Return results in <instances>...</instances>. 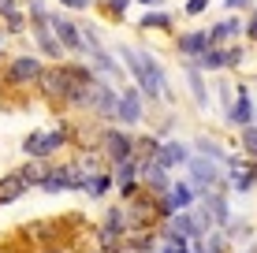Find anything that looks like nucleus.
Returning a JSON list of instances; mask_svg holds the SVG:
<instances>
[{"mask_svg": "<svg viewBox=\"0 0 257 253\" xmlns=\"http://www.w3.org/2000/svg\"><path fill=\"white\" fill-rule=\"evenodd\" d=\"M49 30H52V38L60 41V49H67V52H82V30H78L71 19H64V15H49Z\"/></svg>", "mask_w": 257, "mask_h": 253, "instance_id": "4", "label": "nucleus"}, {"mask_svg": "<svg viewBox=\"0 0 257 253\" xmlns=\"http://www.w3.org/2000/svg\"><path fill=\"white\" fill-rule=\"evenodd\" d=\"M187 82H190V93L194 101H198V108H209V90H205V78H201V71L194 64H187Z\"/></svg>", "mask_w": 257, "mask_h": 253, "instance_id": "18", "label": "nucleus"}, {"mask_svg": "<svg viewBox=\"0 0 257 253\" xmlns=\"http://www.w3.org/2000/svg\"><path fill=\"white\" fill-rule=\"evenodd\" d=\"M0 15H4V19H8V30H12V34H19L23 30V12H19V8H15V0H0Z\"/></svg>", "mask_w": 257, "mask_h": 253, "instance_id": "20", "label": "nucleus"}, {"mask_svg": "<svg viewBox=\"0 0 257 253\" xmlns=\"http://www.w3.org/2000/svg\"><path fill=\"white\" fill-rule=\"evenodd\" d=\"M104 149H108L112 164H119V160H127V156H135V138L123 134V130H108V134H104Z\"/></svg>", "mask_w": 257, "mask_h": 253, "instance_id": "8", "label": "nucleus"}, {"mask_svg": "<svg viewBox=\"0 0 257 253\" xmlns=\"http://www.w3.org/2000/svg\"><path fill=\"white\" fill-rule=\"evenodd\" d=\"M34 38H38V45H41V52H45V56H52V60L64 56L60 41L52 38V30H49V15H45V19H34Z\"/></svg>", "mask_w": 257, "mask_h": 253, "instance_id": "12", "label": "nucleus"}, {"mask_svg": "<svg viewBox=\"0 0 257 253\" xmlns=\"http://www.w3.org/2000/svg\"><path fill=\"white\" fill-rule=\"evenodd\" d=\"M108 175H101V171H97V175H90V179H86L82 182V190H86V194H90V197H101L104 194V190H108Z\"/></svg>", "mask_w": 257, "mask_h": 253, "instance_id": "22", "label": "nucleus"}, {"mask_svg": "<svg viewBox=\"0 0 257 253\" xmlns=\"http://www.w3.org/2000/svg\"><path fill=\"white\" fill-rule=\"evenodd\" d=\"M220 182H224V175H220V168H216L212 160H205V156H201V160H190V190H194L198 197L212 194Z\"/></svg>", "mask_w": 257, "mask_h": 253, "instance_id": "3", "label": "nucleus"}, {"mask_svg": "<svg viewBox=\"0 0 257 253\" xmlns=\"http://www.w3.org/2000/svg\"><path fill=\"white\" fill-rule=\"evenodd\" d=\"M23 194H26V186H23L19 171H15V175H4V179H0V205H12V201H19Z\"/></svg>", "mask_w": 257, "mask_h": 253, "instance_id": "17", "label": "nucleus"}, {"mask_svg": "<svg viewBox=\"0 0 257 253\" xmlns=\"http://www.w3.org/2000/svg\"><path fill=\"white\" fill-rule=\"evenodd\" d=\"M142 4H146V8H149V4H157V0H142Z\"/></svg>", "mask_w": 257, "mask_h": 253, "instance_id": "31", "label": "nucleus"}, {"mask_svg": "<svg viewBox=\"0 0 257 253\" xmlns=\"http://www.w3.org/2000/svg\"><path fill=\"white\" fill-rule=\"evenodd\" d=\"M227 168H231V182L238 190H250L253 186V164H246V160H235V156H227Z\"/></svg>", "mask_w": 257, "mask_h": 253, "instance_id": "16", "label": "nucleus"}, {"mask_svg": "<svg viewBox=\"0 0 257 253\" xmlns=\"http://www.w3.org/2000/svg\"><path fill=\"white\" fill-rule=\"evenodd\" d=\"M157 253H164V249H157Z\"/></svg>", "mask_w": 257, "mask_h": 253, "instance_id": "33", "label": "nucleus"}, {"mask_svg": "<svg viewBox=\"0 0 257 253\" xmlns=\"http://www.w3.org/2000/svg\"><path fill=\"white\" fill-rule=\"evenodd\" d=\"M198 153L205 156V160H212V164H224L227 160V153L220 149L216 142H209V138H198Z\"/></svg>", "mask_w": 257, "mask_h": 253, "instance_id": "21", "label": "nucleus"}, {"mask_svg": "<svg viewBox=\"0 0 257 253\" xmlns=\"http://www.w3.org/2000/svg\"><path fill=\"white\" fill-rule=\"evenodd\" d=\"M64 8H75V12H82V8H90V0H60Z\"/></svg>", "mask_w": 257, "mask_h": 253, "instance_id": "27", "label": "nucleus"}, {"mask_svg": "<svg viewBox=\"0 0 257 253\" xmlns=\"http://www.w3.org/2000/svg\"><path fill=\"white\" fill-rule=\"evenodd\" d=\"M64 142H67V130L60 127V130H52V134H30L23 142V149L30 153V156H49V153H56Z\"/></svg>", "mask_w": 257, "mask_h": 253, "instance_id": "5", "label": "nucleus"}, {"mask_svg": "<svg viewBox=\"0 0 257 253\" xmlns=\"http://www.w3.org/2000/svg\"><path fill=\"white\" fill-rule=\"evenodd\" d=\"M209 8V0H187V15H201Z\"/></svg>", "mask_w": 257, "mask_h": 253, "instance_id": "26", "label": "nucleus"}, {"mask_svg": "<svg viewBox=\"0 0 257 253\" xmlns=\"http://www.w3.org/2000/svg\"><path fill=\"white\" fill-rule=\"evenodd\" d=\"M0 52H4V38H0Z\"/></svg>", "mask_w": 257, "mask_h": 253, "instance_id": "32", "label": "nucleus"}, {"mask_svg": "<svg viewBox=\"0 0 257 253\" xmlns=\"http://www.w3.org/2000/svg\"><path fill=\"white\" fill-rule=\"evenodd\" d=\"M246 34H250V38H257V15L250 19V26H246Z\"/></svg>", "mask_w": 257, "mask_h": 253, "instance_id": "29", "label": "nucleus"}, {"mask_svg": "<svg viewBox=\"0 0 257 253\" xmlns=\"http://www.w3.org/2000/svg\"><path fill=\"white\" fill-rule=\"evenodd\" d=\"M108 4H112V8H116V12L123 15V12H127V4H131V0H108Z\"/></svg>", "mask_w": 257, "mask_h": 253, "instance_id": "28", "label": "nucleus"}, {"mask_svg": "<svg viewBox=\"0 0 257 253\" xmlns=\"http://www.w3.org/2000/svg\"><path fill=\"white\" fill-rule=\"evenodd\" d=\"M194 205V190L190 182H175V186H168V197H164V212H190Z\"/></svg>", "mask_w": 257, "mask_h": 253, "instance_id": "9", "label": "nucleus"}, {"mask_svg": "<svg viewBox=\"0 0 257 253\" xmlns=\"http://www.w3.org/2000/svg\"><path fill=\"white\" fill-rule=\"evenodd\" d=\"M175 49H179L187 60H198L201 52L209 49V38H205V30H190V34H183V38H179V45H175Z\"/></svg>", "mask_w": 257, "mask_h": 253, "instance_id": "14", "label": "nucleus"}, {"mask_svg": "<svg viewBox=\"0 0 257 253\" xmlns=\"http://www.w3.org/2000/svg\"><path fill=\"white\" fill-rule=\"evenodd\" d=\"M242 145H246V153L257 156V127H242Z\"/></svg>", "mask_w": 257, "mask_h": 253, "instance_id": "25", "label": "nucleus"}, {"mask_svg": "<svg viewBox=\"0 0 257 253\" xmlns=\"http://www.w3.org/2000/svg\"><path fill=\"white\" fill-rule=\"evenodd\" d=\"M227 8H246V0H227Z\"/></svg>", "mask_w": 257, "mask_h": 253, "instance_id": "30", "label": "nucleus"}, {"mask_svg": "<svg viewBox=\"0 0 257 253\" xmlns=\"http://www.w3.org/2000/svg\"><path fill=\"white\" fill-rule=\"evenodd\" d=\"M227 119L238 127H250V119H253V104H250V93L238 86V97L231 101V112H227Z\"/></svg>", "mask_w": 257, "mask_h": 253, "instance_id": "15", "label": "nucleus"}, {"mask_svg": "<svg viewBox=\"0 0 257 253\" xmlns=\"http://www.w3.org/2000/svg\"><path fill=\"white\" fill-rule=\"evenodd\" d=\"M142 26H153V30H164V26H172V15L168 12H146V19H142Z\"/></svg>", "mask_w": 257, "mask_h": 253, "instance_id": "23", "label": "nucleus"}, {"mask_svg": "<svg viewBox=\"0 0 257 253\" xmlns=\"http://www.w3.org/2000/svg\"><path fill=\"white\" fill-rule=\"evenodd\" d=\"M242 34V23L238 19H224V23H216L212 30H205V38H209V49H224V41H231Z\"/></svg>", "mask_w": 257, "mask_h": 253, "instance_id": "11", "label": "nucleus"}, {"mask_svg": "<svg viewBox=\"0 0 257 253\" xmlns=\"http://www.w3.org/2000/svg\"><path fill=\"white\" fill-rule=\"evenodd\" d=\"M49 168H52V164H45V160H34V164H26V168L19 171L23 186H41V182H45V175H49Z\"/></svg>", "mask_w": 257, "mask_h": 253, "instance_id": "19", "label": "nucleus"}, {"mask_svg": "<svg viewBox=\"0 0 257 253\" xmlns=\"http://www.w3.org/2000/svg\"><path fill=\"white\" fill-rule=\"evenodd\" d=\"M119 56L127 60L131 75L138 78V90L146 97H168V82H164V71L146 49H131V45H119Z\"/></svg>", "mask_w": 257, "mask_h": 253, "instance_id": "1", "label": "nucleus"}, {"mask_svg": "<svg viewBox=\"0 0 257 253\" xmlns=\"http://www.w3.org/2000/svg\"><path fill=\"white\" fill-rule=\"evenodd\" d=\"M164 253H190V242L179 234H164Z\"/></svg>", "mask_w": 257, "mask_h": 253, "instance_id": "24", "label": "nucleus"}, {"mask_svg": "<svg viewBox=\"0 0 257 253\" xmlns=\"http://www.w3.org/2000/svg\"><path fill=\"white\" fill-rule=\"evenodd\" d=\"M116 119L119 123H138L142 119V93L138 90H119L116 93Z\"/></svg>", "mask_w": 257, "mask_h": 253, "instance_id": "7", "label": "nucleus"}, {"mask_svg": "<svg viewBox=\"0 0 257 253\" xmlns=\"http://www.w3.org/2000/svg\"><path fill=\"white\" fill-rule=\"evenodd\" d=\"M205 212H209V220L216 223V227H227V223H231V212H227V197L220 194V190L205 194Z\"/></svg>", "mask_w": 257, "mask_h": 253, "instance_id": "13", "label": "nucleus"}, {"mask_svg": "<svg viewBox=\"0 0 257 253\" xmlns=\"http://www.w3.org/2000/svg\"><path fill=\"white\" fill-rule=\"evenodd\" d=\"M90 78H93V71H86V67H52V71H41L38 82H41V90H45L52 101L75 104Z\"/></svg>", "mask_w": 257, "mask_h": 253, "instance_id": "2", "label": "nucleus"}, {"mask_svg": "<svg viewBox=\"0 0 257 253\" xmlns=\"http://www.w3.org/2000/svg\"><path fill=\"white\" fill-rule=\"evenodd\" d=\"M41 71H45V67H41L38 56H15L12 67H8V78H12L15 86H26V82H38Z\"/></svg>", "mask_w": 257, "mask_h": 253, "instance_id": "6", "label": "nucleus"}, {"mask_svg": "<svg viewBox=\"0 0 257 253\" xmlns=\"http://www.w3.org/2000/svg\"><path fill=\"white\" fill-rule=\"evenodd\" d=\"M153 160L161 164L164 171H172V168H183V164H190V149H187V145H179V142H168V145H161V149H157Z\"/></svg>", "mask_w": 257, "mask_h": 253, "instance_id": "10", "label": "nucleus"}]
</instances>
